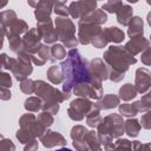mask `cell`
<instances>
[{
    "mask_svg": "<svg viewBox=\"0 0 151 151\" xmlns=\"http://www.w3.org/2000/svg\"><path fill=\"white\" fill-rule=\"evenodd\" d=\"M91 107L92 104L88 100L77 99L71 103V107L68 109V116L74 120H81L84 118V114H86V112H88Z\"/></svg>",
    "mask_w": 151,
    "mask_h": 151,
    "instance_id": "277c9868",
    "label": "cell"
},
{
    "mask_svg": "<svg viewBox=\"0 0 151 151\" xmlns=\"http://www.w3.org/2000/svg\"><path fill=\"white\" fill-rule=\"evenodd\" d=\"M34 87H35V85H34V83L32 81V80H25V81H22L21 83V90L25 92V93H32L33 91H34Z\"/></svg>",
    "mask_w": 151,
    "mask_h": 151,
    "instance_id": "603a6c76",
    "label": "cell"
},
{
    "mask_svg": "<svg viewBox=\"0 0 151 151\" xmlns=\"http://www.w3.org/2000/svg\"><path fill=\"white\" fill-rule=\"evenodd\" d=\"M119 111L124 116H133L138 112L136 103L134 104H123L119 106Z\"/></svg>",
    "mask_w": 151,
    "mask_h": 151,
    "instance_id": "d6986e66",
    "label": "cell"
},
{
    "mask_svg": "<svg viewBox=\"0 0 151 151\" xmlns=\"http://www.w3.org/2000/svg\"><path fill=\"white\" fill-rule=\"evenodd\" d=\"M118 103H119V99L116 96L109 94V96H105L101 100H99L96 104V107L97 109H112V107L117 106Z\"/></svg>",
    "mask_w": 151,
    "mask_h": 151,
    "instance_id": "4fadbf2b",
    "label": "cell"
},
{
    "mask_svg": "<svg viewBox=\"0 0 151 151\" xmlns=\"http://www.w3.org/2000/svg\"><path fill=\"white\" fill-rule=\"evenodd\" d=\"M94 107H96V106H94ZM86 116H87V124H88L90 126H96V125H98V123L101 120L100 117H99V111H98L97 107H96L94 110H91L88 113H86Z\"/></svg>",
    "mask_w": 151,
    "mask_h": 151,
    "instance_id": "ac0fdd59",
    "label": "cell"
},
{
    "mask_svg": "<svg viewBox=\"0 0 151 151\" xmlns=\"http://www.w3.org/2000/svg\"><path fill=\"white\" fill-rule=\"evenodd\" d=\"M106 41L107 40H111V41H114V42H119L124 39V33L117 28V27H109L106 31L103 32Z\"/></svg>",
    "mask_w": 151,
    "mask_h": 151,
    "instance_id": "7c38bea8",
    "label": "cell"
},
{
    "mask_svg": "<svg viewBox=\"0 0 151 151\" xmlns=\"http://www.w3.org/2000/svg\"><path fill=\"white\" fill-rule=\"evenodd\" d=\"M143 34V21L139 17H136L132 19V22L130 24L129 28V35L131 38H134L136 35Z\"/></svg>",
    "mask_w": 151,
    "mask_h": 151,
    "instance_id": "5bb4252c",
    "label": "cell"
},
{
    "mask_svg": "<svg viewBox=\"0 0 151 151\" xmlns=\"http://www.w3.org/2000/svg\"><path fill=\"white\" fill-rule=\"evenodd\" d=\"M136 88L131 85V84H126L125 86H123L119 91V94H120V98L124 99V100H130L132 98L136 97Z\"/></svg>",
    "mask_w": 151,
    "mask_h": 151,
    "instance_id": "2e32d148",
    "label": "cell"
},
{
    "mask_svg": "<svg viewBox=\"0 0 151 151\" xmlns=\"http://www.w3.org/2000/svg\"><path fill=\"white\" fill-rule=\"evenodd\" d=\"M134 151H149V144H140V143H138V142H136L134 144Z\"/></svg>",
    "mask_w": 151,
    "mask_h": 151,
    "instance_id": "f1b7e54d",
    "label": "cell"
},
{
    "mask_svg": "<svg viewBox=\"0 0 151 151\" xmlns=\"http://www.w3.org/2000/svg\"><path fill=\"white\" fill-rule=\"evenodd\" d=\"M123 130H124V123L120 119V117L116 114L106 117L98 127L100 140L106 146L110 144L112 138L120 136L123 133Z\"/></svg>",
    "mask_w": 151,
    "mask_h": 151,
    "instance_id": "3957f363",
    "label": "cell"
},
{
    "mask_svg": "<svg viewBox=\"0 0 151 151\" xmlns=\"http://www.w3.org/2000/svg\"><path fill=\"white\" fill-rule=\"evenodd\" d=\"M40 104H41V101L39 99H37V98H29V99H27L25 101V107L28 111H38L41 107Z\"/></svg>",
    "mask_w": 151,
    "mask_h": 151,
    "instance_id": "ffe728a7",
    "label": "cell"
},
{
    "mask_svg": "<svg viewBox=\"0 0 151 151\" xmlns=\"http://www.w3.org/2000/svg\"><path fill=\"white\" fill-rule=\"evenodd\" d=\"M38 122L42 125V126H50L52 123H53V118H52V116L50 114V113H46V112H44V113H41L40 116H39V118H38Z\"/></svg>",
    "mask_w": 151,
    "mask_h": 151,
    "instance_id": "7402d4cb",
    "label": "cell"
},
{
    "mask_svg": "<svg viewBox=\"0 0 151 151\" xmlns=\"http://www.w3.org/2000/svg\"><path fill=\"white\" fill-rule=\"evenodd\" d=\"M99 33H100V28L97 26H93L91 24H85L84 26L79 24V38L81 44H88Z\"/></svg>",
    "mask_w": 151,
    "mask_h": 151,
    "instance_id": "8992f818",
    "label": "cell"
},
{
    "mask_svg": "<svg viewBox=\"0 0 151 151\" xmlns=\"http://www.w3.org/2000/svg\"><path fill=\"white\" fill-rule=\"evenodd\" d=\"M51 53L53 57H55L57 59H63L64 57H66V52H65V48L64 46L61 45H54L51 50Z\"/></svg>",
    "mask_w": 151,
    "mask_h": 151,
    "instance_id": "44dd1931",
    "label": "cell"
},
{
    "mask_svg": "<svg viewBox=\"0 0 151 151\" xmlns=\"http://www.w3.org/2000/svg\"><path fill=\"white\" fill-rule=\"evenodd\" d=\"M12 85V80H11V77L7 74V73H1L0 72V87H11Z\"/></svg>",
    "mask_w": 151,
    "mask_h": 151,
    "instance_id": "cb8c5ba5",
    "label": "cell"
},
{
    "mask_svg": "<svg viewBox=\"0 0 151 151\" xmlns=\"http://www.w3.org/2000/svg\"><path fill=\"white\" fill-rule=\"evenodd\" d=\"M117 12V18H118V21L123 25H129L130 20L132 19V9L126 6V5H120L119 8L116 11Z\"/></svg>",
    "mask_w": 151,
    "mask_h": 151,
    "instance_id": "8fae6325",
    "label": "cell"
},
{
    "mask_svg": "<svg viewBox=\"0 0 151 151\" xmlns=\"http://www.w3.org/2000/svg\"><path fill=\"white\" fill-rule=\"evenodd\" d=\"M0 138H1V134H0Z\"/></svg>",
    "mask_w": 151,
    "mask_h": 151,
    "instance_id": "e575fe53",
    "label": "cell"
},
{
    "mask_svg": "<svg viewBox=\"0 0 151 151\" xmlns=\"http://www.w3.org/2000/svg\"><path fill=\"white\" fill-rule=\"evenodd\" d=\"M144 45H145V46H149V41H147L146 39H144L143 37H134V38L131 39L130 42L126 44L125 50H126L131 55H133V54L140 52V50L147 48V47H144Z\"/></svg>",
    "mask_w": 151,
    "mask_h": 151,
    "instance_id": "9c48e42d",
    "label": "cell"
},
{
    "mask_svg": "<svg viewBox=\"0 0 151 151\" xmlns=\"http://www.w3.org/2000/svg\"><path fill=\"white\" fill-rule=\"evenodd\" d=\"M38 149V142L35 139H32L31 142H28V145L25 147V151H35Z\"/></svg>",
    "mask_w": 151,
    "mask_h": 151,
    "instance_id": "83f0119b",
    "label": "cell"
},
{
    "mask_svg": "<svg viewBox=\"0 0 151 151\" xmlns=\"http://www.w3.org/2000/svg\"><path fill=\"white\" fill-rule=\"evenodd\" d=\"M5 59H6V54H1V55H0V67L4 66V64H5Z\"/></svg>",
    "mask_w": 151,
    "mask_h": 151,
    "instance_id": "1f68e13d",
    "label": "cell"
},
{
    "mask_svg": "<svg viewBox=\"0 0 151 151\" xmlns=\"http://www.w3.org/2000/svg\"><path fill=\"white\" fill-rule=\"evenodd\" d=\"M149 117H150V113H149V112H147L145 116L142 117V125H143L145 129H149V127H150V119H149Z\"/></svg>",
    "mask_w": 151,
    "mask_h": 151,
    "instance_id": "f546056e",
    "label": "cell"
},
{
    "mask_svg": "<svg viewBox=\"0 0 151 151\" xmlns=\"http://www.w3.org/2000/svg\"><path fill=\"white\" fill-rule=\"evenodd\" d=\"M104 58L112 66L113 72L122 74L129 68V65L136 63V59L126 50H123L118 46L110 47L104 54Z\"/></svg>",
    "mask_w": 151,
    "mask_h": 151,
    "instance_id": "7a4b0ae2",
    "label": "cell"
},
{
    "mask_svg": "<svg viewBox=\"0 0 151 151\" xmlns=\"http://www.w3.org/2000/svg\"><path fill=\"white\" fill-rule=\"evenodd\" d=\"M91 68H92V73H90V74L93 76L94 78L99 79V80L106 79L107 76H109V72H107L105 65H103V63H101L100 59L92 60V63H91Z\"/></svg>",
    "mask_w": 151,
    "mask_h": 151,
    "instance_id": "30bf717a",
    "label": "cell"
},
{
    "mask_svg": "<svg viewBox=\"0 0 151 151\" xmlns=\"http://www.w3.org/2000/svg\"><path fill=\"white\" fill-rule=\"evenodd\" d=\"M41 142L46 147H51V146H54L57 144L63 145V144L66 143L65 138L61 134H59L57 132H53V131H47L45 134H42L41 136Z\"/></svg>",
    "mask_w": 151,
    "mask_h": 151,
    "instance_id": "ba28073f",
    "label": "cell"
},
{
    "mask_svg": "<svg viewBox=\"0 0 151 151\" xmlns=\"http://www.w3.org/2000/svg\"><path fill=\"white\" fill-rule=\"evenodd\" d=\"M122 2H113V1H110V2H107V4H105L104 6H103V9H107L109 12H116L118 8L116 7V6H119Z\"/></svg>",
    "mask_w": 151,
    "mask_h": 151,
    "instance_id": "484cf974",
    "label": "cell"
},
{
    "mask_svg": "<svg viewBox=\"0 0 151 151\" xmlns=\"http://www.w3.org/2000/svg\"><path fill=\"white\" fill-rule=\"evenodd\" d=\"M57 151H72V150L66 149V147H61V149H59V150H57Z\"/></svg>",
    "mask_w": 151,
    "mask_h": 151,
    "instance_id": "d6a6232c",
    "label": "cell"
},
{
    "mask_svg": "<svg viewBox=\"0 0 151 151\" xmlns=\"http://www.w3.org/2000/svg\"><path fill=\"white\" fill-rule=\"evenodd\" d=\"M149 58H150V51H149V47H147V48L145 50V53H144L143 57H142V60H143V63H144L145 65H149V64H150Z\"/></svg>",
    "mask_w": 151,
    "mask_h": 151,
    "instance_id": "4dcf8cb0",
    "label": "cell"
},
{
    "mask_svg": "<svg viewBox=\"0 0 151 151\" xmlns=\"http://www.w3.org/2000/svg\"><path fill=\"white\" fill-rule=\"evenodd\" d=\"M136 87L137 91L143 93L150 87V72L146 68H138L136 77Z\"/></svg>",
    "mask_w": 151,
    "mask_h": 151,
    "instance_id": "52a82bcc",
    "label": "cell"
},
{
    "mask_svg": "<svg viewBox=\"0 0 151 151\" xmlns=\"http://www.w3.org/2000/svg\"><path fill=\"white\" fill-rule=\"evenodd\" d=\"M55 25H57V33L58 37L61 40L68 39V38H73L74 37V26L71 22V20L66 19V18H58L55 20Z\"/></svg>",
    "mask_w": 151,
    "mask_h": 151,
    "instance_id": "5b68a950",
    "label": "cell"
},
{
    "mask_svg": "<svg viewBox=\"0 0 151 151\" xmlns=\"http://www.w3.org/2000/svg\"><path fill=\"white\" fill-rule=\"evenodd\" d=\"M125 131L129 136L131 137H136L138 134V131L140 129V125L138 124V122L136 119H129L125 122Z\"/></svg>",
    "mask_w": 151,
    "mask_h": 151,
    "instance_id": "9a60e30c",
    "label": "cell"
},
{
    "mask_svg": "<svg viewBox=\"0 0 151 151\" xmlns=\"http://www.w3.org/2000/svg\"><path fill=\"white\" fill-rule=\"evenodd\" d=\"M61 72L65 77V83L63 86L64 93L70 97V91L72 87L78 84L88 81L91 79V74L86 66V60L81 58L78 50H71L67 53L66 61L61 63Z\"/></svg>",
    "mask_w": 151,
    "mask_h": 151,
    "instance_id": "6da1fadb",
    "label": "cell"
},
{
    "mask_svg": "<svg viewBox=\"0 0 151 151\" xmlns=\"http://www.w3.org/2000/svg\"><path fill=\"white\" fill-rule=\"evenodd\" d=\"M47 76H48V79L53 83V84H59L61 80H63V72H61V68L60 67H57V66H53L48 70L47 72Z\"/></svg>",
    "mask_w": 151,
    "mask_h": 151,
    "instance_id": "e0dca14e",
    "label": "cell"
},
{
    "mask_svg": "<svg viewBox=\"0 0 151 151\" xmlns=\"http://www.w3.org/2000/svg\"><path fill=\"white\" fill-rule=\"evenodd\" d=\"M0 18H1V14H0ZM0 20H1V19H0Z\"/></svg>",
    "mask_w": 151,
    "mask_h": 151,
    "instance_id": "836d02e7",
    "label": "cell"
},
{
    "mask_svg": "<svg viewBox=\"0 0 151 151\" xmlns=\"http://www.w3.org/2000/svg\"><path fill=\"white\" fill-rule=\"evenodd\" d=\"M55 13L57 14H61V15H67V11H66V7L64 6L63 2H57L55 4Z\"/></svg>",
    "mask_w": 151,
    "mask_h": 151,
    "instance_id": "4316f807",
    "label": "cell"
},
{
    "mask_svg": "<svg viewBox=\"0 0 151 151\" xmlns=\"http://www.w3.org/2000/svg\"><path fill=\"white\" fill-rule=\"evenodd\" d=\"M0 151H14V144L8 139H2L0 142Z\"/></svg>",
    "mask_w": 151,
    "mask_h": 151,
    "instance_id": "d4e9b609",
    "label": "cell"
}]
</instances>
